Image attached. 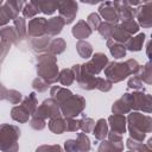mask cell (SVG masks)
<instances>
[{
    "instance_id": "cell-1",
    "label": "cell",
    "mask_w": 152,
    "mask_h": 152,
    "mask_svg": "<svg viewBox=\"0 0 152 152\" xmlns=\"http://www.w3.org/2000/svg\"><path fill=\"white\" fill-rule=\"evenodd\" d=\"M127 129L129 132V138L144 142L146 139V133L152 132V118L148 114H142L140 112H131L126 118Z\"/></svg>"
},
{
    "instance_id": "cell-2",
    "label": "cell",
    "mask_w": 152,
    "mask_h": 152,
    "mask_svg": "<svg viewBox=\"0 0 152 152\" xmlns=\"http://www.w3.org/2000/svg\"><path fill=\"white\" fill-rule=\"evenodd\" d=\"M140 66L141 65L138 63L137 59L129 58L122 63L114 62V61L109 62L103 70H104V76L108 81H110L112 83H119L131 75L135 76Z\"/></svg>"
},
{
    "instance_id": "cell-3",
    "label": "cell",
    "mask_w": 152,
    "mask_h": 152,
    "mask_svg": "<svg viewBox=\"0 0 152 152\" xmlns=\"http://www.w3.org/2000/svg\"><path fill=\"white\" fill-rule=\"evenodd\" d=\"M37 75L40 80L46 82L49 86L58 81V65L57 57L50 53H42L37 57Z\"/></svg>"
},
{
    "instance_id": "cell-4",
    "label": "cell",
    "mask_w": 152,
    "mask_h": 152,
    "mask_svg": "<svg viewBox=\"0 0 152 152\" xmlns=\"http://www.w3.org/2000/svg\"><path fill=\"white\" fill-rule=\"evenodd\" d=\"M20 129L15 125L1 124L0 125V151L2 152H18V139Z\"/></svg>"
},
{
    "instance_id": "cell-5",
    "label": "cell",
    "mask_w": 152,
    "mask_h": 152,
    "mask_svg": "<svg viewBox=\"0 0 152 152\" xmlns=\"http://www.w3.org/2000/svg\"><path fill=\"white\" fill-rule=\"evenodd\" d=\"M120 99L128 106L131 112H142L150 114L152 110L151 95L144 91L125 93Z\"/></svg>"
},
{
    "instance_id": "cell-6",
    "label": "cell",
    "mask_w": 152,
    "mask_h": 152,
    "mask_svg": "<svg viewBox=\"0 0 152 152\" xmlns=\"http://www.w3.org/2000/svg\"><path fill=\"white\" fill-rule=\"evenodd\" d=\"M86 104L87 102L83 96L72 94L66 100L61 102L58 106H59L61 114L64 118H76L77 115L82 114V112L86 108Z\"/></svg>"
},
{
    "instance_id": "cell-7",
    "label": "cell",
    "mask_w": 152,
    "mask_h": 152,
    "mask_svg": "<svg viewBox=\"0 0 152 152\" xmlns=\"http://www.w3.org/2000/svg\"><path fill=\"white\" fill-rule=\"evenodd\" d=\"M57 115H62L61 114V110H59V106L51 97V99L44 100L43 103L36 108L34 113L31 116H37V118H40V119L46 120V119H51V118L57 116Z\"/></svg>"
},
{
    "instance_id": "cell-8",
    "label": "cell",
    "mask_w": 152,
    "mask_h": 152,
    "mask_svg": "<svg viewBox=\"0 0 152 152\" xmlns=\"http://www.w3.org/2000/svg\"><path fill=\"white\" fill-rule=\"evenodd\" d=\"M108 63H109L108 57L103 52H96L95 55H93V57L89 62H87L84 64H81V66L88 74H90L93 76H97L107 66Z\"/></svg>"
},
{
    "instance_id": "cell-9",
    "label": "cell",
    "mask_w": 152,
    "mask_h": 152,
    "mask_svg": "<svg viewBox=\"0 0 152 152\" xmlns=\"http://www.w3.org/2000/svg\"><path fill=\"white\" fill-rule=\"evenodd\" d=\"M58 13L59 17L64 20L65 25L71 24L78 12V5L76 1H71V0H66V1H58Z\"/></svg>"
},
{
    "instance_id": "cell-10",
    "label": "cell",
    "mask_w": 152,
    "mask_h": 152,
    "mask_svg": "<svg viewBox=\"0 0 152 152\" xmlns=\"http://www.w3.org/2000/svg\"><path fill=\"white\" fill-rule=\"evenodd\" d=\"M135 17L138 19V25L144 28H150L152 26V2H142L138 8H135Z\"/></svg>"
},
{
    "instance_id": "cell-11",
    "label": "cell",
    "mask_w": 152,
    "mask_h": 152,
    "mask_svg": "<svg viewBox=\"0 0 152 152\" xmlns=\"http://www.w3.org/2000/svg\"><path fill=\"white\" fill-rule=\"evenodd\" d=\"M46 21L44 17H36L31 19L27 24V34L31 38H38L45 36V27H46Z\"/></svg>"
},
{
    "instance_id": "cell-12",
    "label": "cell",
    "mask_w": 152,
    "mask_h": 152,
    "mask_svg": "<svg viewBox=\"0 0 152 152\" xmlns=\"http://www.w3.org/2000/svg\"><path fill=\"white\" fill-rule=\"evenodd\" d=\"M100 18L104 19L106 23H109V24H114L116 25L119 19H118V15H116V11L113 6V2L112 1H106V2H102L99 7V13Z\"/></svg>"
},
{
    "instance_id": "cell-13",
    "label": "cell",
    "mask_w": 152,
    "mask_h": 152,
    "mask_svg": "<svg viewBox=\"0 0 152 152\" xmlns=\"http://www.w3.org/2000/svg\"><path fill=\"white\" fill-rule=\"evenodd\" d=\"M113 6L116 11L118 19L122 21L133 20L135 17V8L125 4V1H113Z\"/></svg>"
},
{
    "instance_id": "cell-14",
    "label": "cell",
    "mask_w": 152,
    "mask_h": 152,
    "mask_svg": "<svg viewBox=\"0 0 152 152\" xmlns=\"http://www.w3.org/2000/svg\"><path fill=\"white\" fill-rule=\"evenodd\" d=\"M108 127L110 128L112 132L118 133L122 135L127 131V122H126V116L120 115V114H112L108 120H107Z\"/></svg>"
},
{
    "instance_id": "cell-15",
    "label": "cell",
    "mask_w": 152,
    "mask_h": 152,
    "mask_svg": "<svg viewBox=\"0 0 152 152\" xmlns=\"http://www.w3.org/2000/svg\"><path fill=\"white\" fill-rule=\"evenodd\" d=\"M64 26H65V23L59 15L58 17H52V18L48 19V21H46L45 34L49 36V37H55V36H57L62 32Z\"/></svg>"
},
{
    "instance_id": "cell-16",
    "label": "cell",
    "mask_w": 152,
    "mask_h": 152,
    "mask_svg": "<svg viewBox=\"0 0 152 152\" xmlns=\"http://www.w3.org/2000/svg\"><path fill=\"white\" fill-rule=\"evenodd\" d=\"M91 32H93V31L90 30V27L88 26V24L86 23V20H80V21H77V23L72 26V28H71L72 36H74L75 38H77L78 40H84L86 38L90 37Z\"/></svg>"
},
{
    "instance_id": "cell-17",
    "label": "cell",
    "mask_w": 152,
    "mask_h": 152,
    "mask_svg": "<svg viewBox=\"0 0 152 152\" xmlns=\"http://www.w3.org/2000/svg\"><path fill=\"white\" fill-rule=\"evenodd\" d=\"M51 42V38L49 36H43V37H38V38H32L30 44H31V49L34 53H46L49 44Z\"/></svg>"
},
{
    "instance_id": "cell-18",
    "label": "cell",
    "mask_w": 152,
    "mask_h": 152,
    "mask_svg": "<svg viewBox=\"0 0 152 152\" xmlns=\"http://www.w3.org/2000/svg\"><path fill=\"white\" fill-rule=\"evenodd\" d=\"M11 118L19 122V124H25L28 121V119L31 118V113L28 112V109L21 103L19 106H14L11 110Z\"/></svg>"
},
{
    "instance_id": "cell-19",
    "label": "cell",
    "mask_w": 152,
    "mask_h": 152,
    "mask_svg": "<svg viewBox=\"0 0 152 152\" xmlns=\"http://www.w3.org/2000/svg\"><path fill=\"white\" fill-rule=\"evenodd\" d=\"M0 40L8 45L17 44L19 40V37L17 34L15 28L13 26H5L0 28Z\"/></svg>"
},
{
    "instance_id": "cell-20",
    "label": "cell",
    "mask_w": 152,
    "mask_h": 152,
    "mask_svg": "<svg viewBox=\"0 0 152 152\" xmlns=\"http://www.w3.org/2000/svg\"><path fill=\"white\" fill-rule=\"evenodd\" d=\"M93 135L95 137L96 140H104L107 138V134L109 132V127H108V124H107V120L106 119H99L95 125H94V128H93Z\"/></svg>"
},
{
    "instance_id": "cell-21",
    "label": "cell",
    "mask_w": 152,
    "mask_h": 152,
    "mask_svg": "<svg viewBox=\"0 0 152 152\" xmlns=\"http://www.w3.org/2000/svg\"><path fill=\"white\" fill-rule=\"evenodd\" d=\"M145 38H146V34L145 33H138L137 36H133L128 39V42L125 44V48L126 50L128 51H132V52H138L142 49V44L145 42Z\"/></svg>"
},
{
    "instance_id": "cell-22",
    "label": "cell",
    "mask_w": 152,
    "mask_h": 152,
    "mask_svg": "<svg viewBox=\"0 0 152 152\" xmlns=\"http://www.w3.org/2000/svg\"><path fill=\"white\" fill-rule=\"evenodd\" d=\"M17 17H19V14H17L7 2H4L0 6V26L7 25L10 20H14Z\"/></svg>"
},
{
    "instance_id": "cell-23",
    "label": "cell",
    "mask_w": 152,
    "mask_h": 152,
    "mask_svg": "<svg viewBox=\"0 0 152 152\" xmlns=\"http://www.w3.org/2000/svg\"><path fill=\"white\" fill-rule=\"evenodd\" d=\"M50 95H51V97L59 104L61 102H63L64 100H66L69 96H71L72 93H71L68 88L59 87V86H53V87H51V89H50Z\"/></svg>"
},
{
    "instance_id": "cell-24",
    "label": "cell",
    "mask_w": 152,
    "mask_h": 152,
    "mask_svg": "<svg viewBox=\"0 0 152 152\" xmlns=\"http://www.w3.org/2000/svg\"><path fill=\"white\" fill-rule=\"evenodd\" d=\"M48 127H49V129L52 133H55V134H62V133L65 132V121L62 118V115H57V116H53V118H51L49 120Z\"/></svg>"
},
{
    "instance_id": "cell-25",
    "label": "cell",
    "mask_w": 152,
    "mask_h": 152,
    "mask_svg": "<svg viewBox=\"0 0 152 152\" xmlns=\"http://www.w3.org/2000/svg\"><path fill=\"white\" fill-rule=\"evenodd\" d=\"M97 152H124V142H114L104 139L100 142Z\"/></svg>"
},
{
    "instance_id": "cell-26",
    "label": "cell",
    "mask_w": 152,
    "mask_h": 152,
    "mask_svg": "<svg viewBox=\"0 0 152 152\" xmlns=\"http://www.w3.org/2000/svg\"><path fill=\"white\" fill-rule=\"evenodd\" d=\"M131 37H132L131 34H128L119 24H116V25L114 26L113 32H112L110 39H112L113 42H115V43H119V44L125 45V44L128 42V39H129Z\"/></svg>"
},
{
    "instance_id": "cell-27",
    "label": "cell",
    "mask_w": 152,
    "mask_h": 152,
    "mask_svg": "<svg viewBox=\"0 0 152 152\" xmlns=\"http://www.w3.org/2000/svg\"><path fill=\"white\" fill-rule=\"evenodd\" d=\"M66 49V43L63 38H55L50 42L49 44V48H48V53L50 55H53V56H57V55H61L64 52V50Z\"/></svg>"
},
{
    "instance_id": "cell-28",
    "label": "cell",
    "mask_w": 152,
    "mask_h": 152,
    "mask_svg": "<svg viewBox=\"0 0 152 152\" xmlns=\"http://www.w3.org/2000/svg\"><path fill=\"white\" fill-rule=\"evenodd\" d=\"M107 48L109 49L110 55H112L114 58H116V59L124 58V57L126 56V51H127V50H126L125 45L119 44V43H115V42H113L112 39H107Z\"/></svg>"
},
{
    "instance_id": "cell-29",
    "label": "cell",
    "mask_w": 152,
    "mask_h": 152,
    "mask_svg": "<svg viewBox=\"0 0 152 152\" xmlns=\"http://www.w3.org/2000/svg\"><path fill=\"white\" fill-rule=\"evenodd\" d=\"M34 5L38 7L39 12L44 13V14H52L57 11V7H58V1H43V0H38V1H33Z\"/></svg>"
},
{
    "instance_id": "cell-30",
    "label": "cell",
    "mask_w": 152,
    "mask_h": 152,
    "mask_svg": "<svg viewBox=\"0 0 152 152\" xmlns=\"http://www.w3.org/2000/svg\"><path fill=\"white\" fill-rule=\"evenodd\" d=\"M76 50H77V53L80 55V57H82L84 59L90 58L93 55V46L87 40H78L76 43Z\"/></svg>"
},
{
    "instance_id": "cell-31",
    "label": "cell",
    "mask_w": 152,
    "mask_h": 152,
    "mask_svg": "<svg viewBox=\"0 0 152 152\" xmlns=\"http://www.w3.org/2000/svg\"><path fill=\"white\" fill-rule=\"evenodd\" d=\"M140 78L141 82L146 83V84H151L152 83V70H151V63L147 62L145 65L140 66L138 74L135 75Z\"/></svg>"
},
{
    "instance_id": "cell-32",
    "label": "cell",
    "mask_w": 152,
    "mask_h": 152,
    "mask_svg": "<svg viewBox=\"0 0 152 152\" xmlns=\"http://www.w3.org/2000/svg\"><path fill=\"white\" fill-rule=\"evenodd\" d=\"M13 27L15 28L17 31V34L19 37V40L24 39L25 36L27 34V25H26V21H25V18L23 17H17L14 20H13Z\"/></svg>"
},
{
    "instance_id": "cell-33",
    "label": "cell",
    "mask_w": 152,
    "mask_h": 152,
    "mask_svg": "<svg viewBox=\"0 0 152 152\" xmlns=\"http://www.w3.org/2000/svg\"><path fill=\"white\" fill-rule=\"evenodd\" d=\"M74 81H75V76H74V72L71 69H63L58 74V82L62 86L69 87L74 83Z\"/></svg>"
},
{
    "instance_id": "cell-34",
    "label": "cell",
    "mask_w": 152,
    "mask_h": 152,
    "mask_svg": "<svg viewBox=\"0 0 152 152\" xmlns=\"http://www.w3.org/2000/svg\"><path fill=\"white\" fill-rule=\"evenodd\" d=\"M76 142H77L80 152H89L90 151V147H91L90 139L88 138V135L86 133H77Z\"/></svg>"
},
{
    "instance_id": "cell-35",
    "label": "cell",
    "mask_w": 152,
    "mask_h": 152,
    "mask_svg": "<svg viewBox=\"0 0 152 152\" xmlns=\"http://www.w3.org/2000/svg\"><path fill=\"white\" fill-rule=\"evenodd\" d=\"M21 12H23V18L33 19V18H36V15L39 13V10H38V7L34 5L33 1H30V2H25L24 8H23Z\"/></svg>"
},
{
    "instance_id": "cell-36",
    "label": "cell",
    "mask_w": 152,
    "mask_h": 152,
    "mask_svg": "<svg viewBox=\"0 0 152 152\" xmlns=\"http://www.w3.org/2000/svg\"><path fill=\"white\" fill-rule=\"evenodd\" d=\"M27 109H28V112L31 113V115L34 113V110H36V108L38 107V100H37V96H36V93H30L24 100H23V102H21Z\"/></svg>"
},
{
    "instance_id": "cell-37",
    "label": "cell",
    "mask_w": 152,
    "mask_h": 152,
    "mask_svg": "<svg viewBox=\"0 0 152 152\" xmlns=\"http://www.w3.org/2000/svg\"><path fill=\"white\" fill-rule=\"evenodd\" d=\"M112 112H113V114L125 115V114L131 113V109L128 108V106H127L121 99H119V100H116V101L113 103V106H112Z\"/></svg>"
},
{
    "instance_id": "cell-38",
    "label": "cell",
    "mask_w": 152,
    "mask_h": 152,
    "mask_svg": "<svg viewBox=\"0 0 152 152\" xmlns=\"http://www.w3.org/2000/svg\"><path fill=\"white\" fill-rule=\"evenodd\" d=\"M128 34H131V36H133V34H135V33H138V31H139V28H140V26L138 25V23L133 19V20H127V21H122L121 24H119Z\"/></svg>"
},
{
    "instance_id": "cell-39",
    "label": "cell",
    "mask_w": 152,
    "mask_h": 152,
    "mask_svg": "<svg viewBox=\"0 0 152 152\" xmlns=\"http://www.w3.org/2000/svg\"><path fill=\"white\" fill-rule=\"evenodd\" d=\"M114 24H109V23H106V21H103V23H101V25L99 26V28H97V31H99V33L101 34V37H103L104 39H110V36H112V32H113V30H114Z\"/></svg>"
},
{
    "instance_id": "cell-40",
    "label": "cell",
    "mask_w": 152,
    "mask_h": 152,
    "mask_svg": "<svg viewBox=\"0 0 152 152\" xmlns=\"http://www.w3.org/2000/svg\"><path fill=\"white\" fill-rule=\"evenodd\" d=\"M78 124H80V129L83 132V133H90L94 128V125H95V121L91 119V118H87V116H83L81 120H78Z\"/></svg>"
},
{
    "instance_id": "cell-41",
    "label": "cell",
    "mask_w": 152,
    "mask_h": 152,
    "mask_svg": "<svg viewBox=\"0 0 152 152\" xmlns=\"http://www.w3.org/2000/svg\"><path fill=\"white\" fill-rule=\"evenodd\" d=\"M86 23L88 24V26L90 27V30L94 31V30H97V28H99V26L101 25L102 20H101V18H100V15H99L97 13L93 12V13H90V14L87 17V21H86Z\"/></svg>"
},
{
    "instance_id": "cell-42",
    "label": "cell",
    "mask_w": 152,
    "mask_h": 152,
    "mask_svg": "<svg viewBox=\"0 0 152 152\" xmlns=\"http://www.w3.org/2000/svg\"><path fill=\"white\" fill-rule=\"evenodd\" d=\"M23 99V95L20 91L18 90H14V89H11V90H7V94H6V99L10 103L12 104H18Z\"/></svg>"
},
{
    "instance_id": "cell-43",
    "label": "cell",
    "mask_w": 152,
    "mask_h": 152,
    "mask_svg": "<svg viewBox=\"0 0 152 152\" xmlns=\"http://www.w3.org/2000/svg\"><path fill=\"white\" fill-rule=\"evenodd\" d=\"M113 87V83L110 81H108L107 78H102V77H97V82H96V89H99L102 93H108Z\"/></svg>"
},
{
    "instance_id": "cell-44",
    "label": "cell",
    "mask_w": 152,
    "mask_h": 152,
    "mask_svg": "<svg viewBox=\"0 0 152 152\" xmlns=\"http://www.w3.org/2000/svg\"><path fill=\"white\" fill-rule=\"evenodd\" d=\"M127 87H128V89H133V90H135V91H140V90L144 91L142 82L140 81V78H139L138 76H132V77L128 80Z\"/></svg>"
},
{
    "instance_id": "cell-45",
    "label": "cell",
    "mask_w": 152,
    "mask_h": 152,
    "mask_svg": "<svg viewBox=\"0 0 152 152\" xmlns=\"http://www.w3.org/2000/svg\"><path fill=\"white\" fill-rule=\"evenodd\" d=\"M65 121V132H77L80 129L78 120L75 118H64Z\"/></svg>"
},
{
    "instance_id": "cell-46",
    "label": "cell",
    "mask_w": 152,
    "mask_h": 152,
    "mask_svg": "<svg viewBox=\"0 0 152 152\" xmlns=\"http://www.w3.org/2000/svg\"><path fill=\"white\" fill-rule=\"evenodd\" d=\"M49 84L46 83V82H44L43 80H40L39 77H37V78H34L33 81H32V88L36 90V91H38V93H44V91H46L48 89H49Z\"/></svg>"
},
{
    "instance_id": "cell-47",
    "label": "cell",
    "mask_w": 152,
    "mask_h": 152,
    "mask_svg": "<svg viewBox=\"0 0 152 152\" xmlns=\"http://www.w3.org/2000/svg\"><path fill=\"white\" fill-rule=\"evenodd\" d=\"M30 126L36 129V131H42L45 128L46 126V120L37 118V116H31V121H30Z\"/></svg>"
},
{
    "instance_id": "cell-48",
    "label": "cell",
    "mask_w": 152,
    "mask_h": 152,
    "mask_svg": "<svg viewBox=\"0 0 152 152\" xmlns=\"http://www.w3.org/2000/svg\"><path fill=\"white\" fill-rule=\"evenodd\" d=\"M36 152H63L62 147L56 144V145H42L39 147H37Z\"/></svg>"
},
{
    "instance_id": "cell-49",
    "label": "cell",
    "mask_w": 152,
    "mask_h": 152,
    "mask_svg": "<svg viewBox=\"0 0 152 152\" xmlns=\"http://www.w3.org/2000/svg\"><path fill=\"white\" fill-rule=\"evenodd\" d=\"M6 2L10 5V7H11L17 14H19V12L23 11L24 5H25V2L21 1V0H8V1H6Z\"/></svg>"
},
{
    "instance_id": "cell-50",
    "label": "cell",
    "mask_w": 152,
    "mask_h": 152,
    "mask_svg": "<svg viewBox=\"0 0 152 152\" xmlns=\"http://www.w3.org/2000/svg\"><path fill=\"white\" fill-rule=\"evenodd\" d=\"M64 150L65 152H80L76 139H68L64 142Z\"/></svg>"
},
{
    "instance_id": "cell-51",
    "label": "cell",
    "mask_w": 152,
    "mask_h": 152,
    "mask_svg": "<svg viewBox=\"0 0 152 152\" xmlns=\"http://www.w3.org/2000/svg\"><path fill=\"white\" fill-rule=\"evenodd\" d=\"M142 144L144 142H140V141H137L132 138H128L126 140V146L129 151H139L141 147H142Z\"/></svg>"
},
{
    "instance_id": "cell-52",
    "label": "cell",
    "mask_w": 152,
    "mask_h": 152,
    "mask_svg": "<svg viewBox=\"0 0 152 152\" xmlns=\"http://www.w3.org/2000/svg\"><path fill=\"white\" fill-rule=\"evenodd\" d=\"M107 138H108L109 141H114V142H121V141H122V135H120V134H118V133H114V132H112V131L108 132Z\"/></svg>"
},
{
    "instance_id": "cell-53",
    "label": "cell",
    "mask_w": 152,
    "mask_h": 152,
    "mask_svg": "<svg viewBox=\"0 0 152 152\" xmlns=\"http://www.w3.org/2000/svg\"><path fill=\"white\" fill-rule=\"evenodd\" d=\"M10 48H11V45L5 44V43H2L0 40V61H2L4 57L7 55V52L10 51Z\"/></svg>"
},
{
    "instance_id": "cell-54",
    "label": "cell",
    "mask_w": 152,
    "mask_h": 152,
    "mask_svg": "<svg viewBox=\"0 0 152 152\" xmlns=\"http://www.w3.org/2000/svg\"><path fill=\"white\" fill-rule=\"evenodd\" d=\"M139 152H152V138H150L147 142L142 144V147L139 150Z\"/></svg>"
},
{
    "instance_id": "cell-55",
    "label": "cell",
    "mask_w": 152,
    "mask_h": 152,
    "mask_svg": "<svg viewBox=\"0 0 152 152\" xmlns=\"http://www.w3.org/2000/svg\"><path fill=\"white\" fill-rule=\"evenodd\" d=\"M7 90H8V89H6V88L2 86V83H0V100H5V99H6Z\"/></svg>"
},
{
    "instance_id": "cell-56",
    "label": "cell",
    "mask_w": 152,
    "mask_h": 152,
    "mask_svg": "<svg viewBox=\"0 0 152 152\" xmlns=\"http://www.w3.org/2000/svg\"><path fill=\"white\" fill-rule=\"evenodd\" d=\"M127 152H139V151H129V150H128Z\"/></svg>"
},
{
    "instance_id": "cell-57",
    "label": "cell",
    "mask_w": 152,
    "mask_h": 152,
    "mask_svg": "<svg viewBox=\"0 0 152 152\" xmlns=\"http://www.w3.org/2000/svg\"><path fill=\"white\" fill-rule=\"evenodd\" d=\"M2 4H4V2H2V1H1V0H0V6H1V5H2Z\"/></svg>"
}]
</instances>
